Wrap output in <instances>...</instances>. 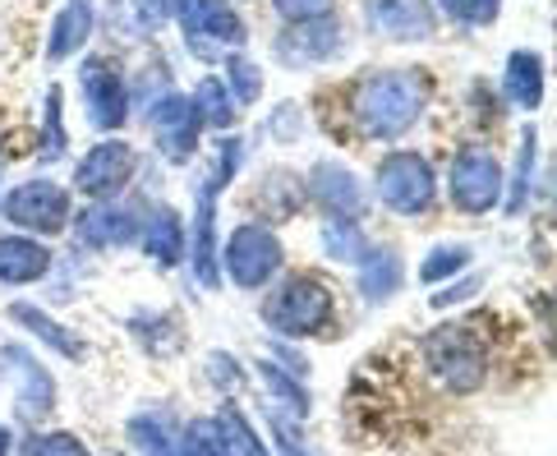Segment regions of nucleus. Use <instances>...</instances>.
Masks as SVG:
<instances>
[{"label": "nucleus", "instance_id": "1", "mask_svg": "<svg viewBox=\"0 0 557 456\" xmlns=\"http://www.w3.org/2000/svg\"><path fill=\"white\" fill-rule=\"evenodd\" d=\"M424 111V84L406 70L369 74L355 88V121L369 138H396L406 134Z\"/></svg>", "mask_w": 557, "mask_h": 456}, {"label": "nucleus", "instance_id": "2", "mask_svg": "<svg viewBox=\"0 0 557 456\" xmlns=\"http://www.w3.org/2000/svg\"><path fill=\"white\" fill-rule=\"evenodd\" d=\"M263 319L286 336H309L318 328H327L332 291L323 282H313V276H290V282L263 305Z\"/></svg>", "mask_w": 557, "mask_h": 456}, {"label": "nucleus", "instance_id": "3", "mask_svg": "<svg viewBox=\"0 0 557 456\" xmlns=\"http://www.w3.org/2000/svg\"><path fill=\"white\" fill-rule=\"evenodd\" d=\"M433 194H437V185H433V167L424 157H414V152L383 157V167H377V198H383L392 212H401V217L429 212Z\"/></svg>", "mask_w": 557, "mask_h": 456}, {"label": "nucleus", "instance_id": "4", "mask_svg": "<svg viewBox=\"0 0 557 456\" xmlns=\"http://www.w3.org/2000/svg\"><path fill=\"white\" fill-rule=\"evenodd\" d=\"M282 259H286L282 241H276L268 226H235L226 241V272H231V282L245 291L268 286L276 268H282Z\"/></svg>", "mask_w": 557, "mask_h": 456}, {"label": "nucleus", "instance_id": "5", "mask_svg": "<svg viewBox=\"0 0 557 456\" xmlns=\"http://www.w3.org/2000/svg\"><path fill=\"white\" fill-rule=\"evenodd\" d=\"M424 355H429V369L443 379L451 392H474L484 383V350L470 342L466 328H437L429 342H424Z\"/></svg>", "mask_w": 557, "mask_h": 456}, {"label": "nucleus", "instance_id": "6", "mask_svg": "<svg viewBox=\"0 0 557 456\" xmlns=\"http://www.w3.org/2000/svg\"><path fill=\"white\" fill-rule=\"evenodd\" d=\"M503 167L488 148H461L451 162V204L461 212H488L503 204Z\"/></svg>", "mask_w": 557, "mask_h": 456}, {"label": "nucleus", "instance_id": "7", "mask_svg": "<svg viewBox=\"0 0 557 456\" xmlns=\"http://www.w3.org/2000/svg\"><path fill=\"white\" fill-rule=\"evenodd\" d=\"M240 167V144H222V167H216L203 189H198V217H194V272L203 286H216V254H212V235H216V194H222L226 175Z\"/></svg>", "mask_w": 557, "mask_h": 456}, {"label": "nucleus", "instance_id": "8", "mask_svg": "<svg viewBox=\"0 0 557 456\" xmlns=\"http://www.w3.org/2000/svg\"><path fill=\"white\" fill-rule=\"evenodd\" d=\"M5 217L14 226H24V231L55 235V231H65V222H70V194L61 185H51V181H28V185L10 189Z\"/></svg>", "mask_w": 557, "mask_h": 456}, {"label": "nucleus", "instance_id": "9", "mask_svg": "<svg viewBox=\"0 0 557 456\" xmlns=\"http://www.w3.org/2000/svg\"><path fill=\"white\" fill-rule=\"evenodd\" d=\"M78 88H84V102H88V121L97 130H121L125 125V111H129V97H125V84L115 74L111 61H84L78 70Z\"/></svg>", "mask_w": 557, "mask_h": 456}, {"label": "nucleus", "instance_id": "10", "mask_svg": "<svg viewBox=\"0 0 557 456\" xmlns=\"http://www.w3.org/2000/svg\"><path fill=\"white\" fill-rule=\"evenodd\" d=\"M129 175H134V148L125 144V138H107V144H97L84 162H78L74 185L88 198H107V194L121 189Z\"/></svg>", "mask_w": 557, "mask_h": 456}, {"label": "nucleus", "instance_id": "11", "mask_svg": "<svg viewBox=\"0 0 557 456\" xmlns=\"http://www.w3.org/2000/svg\"><path fill=\"white\" fill-rule=\"evenodd\" d=\"M364 19L369 28L392 37V42H424L437 28V14L429 10V0H369Z\"/></svg>", "mask_w": 557, "mask_h": 456}, {"label": "nucleus", "instance_id": "12", "mask_svg": "<svg viewBox=\"0 0 557 456\" xmlns=\"http://www.w3.org/2000/svg\"><path fill=\"white\" fill-rule=\"evenodd\" d=\"M181 19H185L189 47L198 51H203V37H216V42H231V47L245 42V19L226 0H181Z\"/></svg>", "mask_w": 557, "mask_h": 456}, {"label": "nucleus", "instance_id": "13", "mask_svg": "<svg viewBox=\"0 0 557 456\" xmlns=\"http://www.w3.org/2000/svg\"><path fill=\"white\" fill-rule=\"evenodd\" d=\"M198 111H194V102H185V97H166L162 107H152V130H157V138H162V148H166V157L171 162H185V157L194 152V144H198Z\"/></svg>", "mask_w": 557, "mask_h": 456}, {"label": "nucleus", "instance_id": "14", "mask_svg": "<svg viewBox=\"0 0 557 456\" xmlns=\"http://www.w3.org/2000/svg\"><path fill=\"white\" fill-rule=\"evenodd\" d=\"M309 194H313L332 217H346V222H355V217H360V208H364L360 181H355L346 167H336V162H318V167H313Z\"/></svg>", "mask_w": 557, "mask_h": 456}, {"label": "nucleus", "instance_id": "15", "mask_svg": "<svg viewBox=\"0 0 557 456\" xmlns=\"http://www.w3.org/2000/svg\"><path fill=\"white\" fill-rule=\"evenodd\" d=\"M276 51H282V61H290V65L327 61V56L342 51V28L327 24V19H309V24H295L282 42H276Z\"/></svg>", "mask_w": 557, "mask_h": 456}, {"label": "nucleus", "instance_id": "16", "mask_svg": "<svg viewBox=\"0 0 557 456\" xmlns=\"http://www.w3.org/2000/svg\"><path fill=\"white\" fill-rule=\"evenodd\" d=\"M134 212L121 204H97L78 217V241L97 245V249H111V245H129L134 241Z\"/></svg>", "mask_w": 557, "mask_h": 456}, {"label": "nucleus", "instance_id": "17", "mask_svg": "<svg viewBox=\"0 0 557 456\" xmlns=\"http://www.w3.org/2000/svg\"><path fill=\"white\" fill-rule=\"evenodd\" d=\"M47 268H51V254L37 241H24V235H5L0 241V282L5 286H28L37 276H47Z\"/></svg>", "mask_w": 557, "mask_h": 456}, {"label": "nucleus", "instance_id": "18", "mask_svg": "<svg viewBox=\"0 0 557 456\" xmlns=\"http://www.w3.org/2000/svg\"><path fill=\"white\" fill-rule=\"evenodd\" d=\"M88 33H92V0H65V10L51 24L47 61H70L74 51H84Z\"/></svg>", "mask_w": 557, "mask_h": 456}, {"label": "nucleus", "instance_id": "19", "mask_svg": "<svg viewBox=\"0 0 557 456\" xmlns=\"http://www.w3.org/2000/svg\"><path fill=\"white\" fill-rule=\"evenodd\" d=\"M507 97L516 107L534 111L544 102V61L534 51H511L507 61Z\"/></svg>", "mask_w": 557, "mask_h": 456}, {"label": "nucleus", "instance_id": "20", "mask_svg": "<svg viewBox=\"0 0 557 456\" xmlns=\"http://www.w3.org/2000/svg\"><path fill=\"white\" fill-rule=\"evenodd\" d=\"M148 254L162 268L171 263H181V254H185V231H181V217H175L166 204L162 208H152L148 217Z\"/></svg>", "mask_w": 557, "mask_h": 456}, {"label": "nucleus", "instance_id": "21", "mask_svg": "<svg viewBox=\"0 0 557 456\" xmlns=\"http://www.w3.org/2000/svg\"><path fill=\"white\" fill-rule=\"evenodd\" d=\"M212 429H216V443H222V456H268V447L258 443V433H253V424L245 420L240 410H222L212 420Z\"/></svg>", "mask_w": 557, "mask_h": 456}, {"label": "nucleus", "instance_id": "22", "mask_svg": "<svg viewBox=\"0 0 557 456\" xmlns=\"http://www.w3.org/2000/svg\"><path fill=\"white\" fill-rule=\"evenodd\" d=\"M323 245H327L332 259H346V263H364L373 254L369 241H364V231L355 222H346V217H336V222L323 226Z\"/></svg>", "mask_w": 557, "mask_h": 456}, {"label": "nucleus", "instance_id": "23", "mask_svg": "<svg viewBox=\"0 0 557 456\" xmlns=\"http://www.w3.org/2000/svg\"><path fill=\"white\" fill-rule=\"evenodd\" d=\"M194 111H198V121H208L216 130H226L235 121V111H231V88L222 84V78H203V84L194 88Z\"/></svg>", "mask_w": 557, "mask_h": 456}, {"label": "nucleus", "instance_id": "24", "mask_svg": "<svg viewBox=\"0 0 557 456\" xmlns=\"http://www.w3.org/2000/svg\"><path fill=\"white\" fill-rule=\"evenodd\" d=\"M364 263L369 268L360 272V291L369 295V300H387V295H396V286H401V263H396V254H369Z\"/></svg>", "mask_w": 557, "mask_h": 456}, {"label": "nucleus", "instance_id": "25", "mask_svg": "<svg viewBox=\"0 0 557 456\" xmlns=\"http://www.w3.org/2000/svg\"><path fill=\"white\" fill-rule=\"evenodd\" d=\"M10 313H14V319H18V323H24V328H33V332H37V336H42V342H47V346H55V350H61V355H70V360H78V355H84V346H78V342H74V336H70L65 328H61V323H51V319H47V313H37L33 305H14Z\"/></svg>", "mask_w": 557, "mask_h": 456}, {"label": "nucleus", "instance_id": "26", "mask_svg": "<svg viewBox=\"0 0 557 456\" xmlns=\"http://www.w3.org/2000/svg\"><path fill=\"white\" fill-rule=\"evenodd\" d=\"M5 360H14V365H18V373H24V396H18V402H24V415L47 410V406H51V379H47V373L37 369L24 350H14V346L5 350Z\"/></svg>", "mask_w": 557, "mask_h": 456}, {"label": "nucleus", "instance_id": "27", "mask_svg": "<svg viewBox=\"0 0 557 456\" xmlns=\"http://www.w3.org/2000/svg\"><path fill=\"white\" fill-rule=\"evenodd\" d=\"M530 171H534V130H525V138H521V157H516V181H511V194H507V212H521L525 208Z\"/></svg>", "mask_w": 557, "mask_h": 456}, {"label": "nucleus", "instance_id": "28", "mask_svg": "<svg viewBox=\"0 0 557 456\" xmlns=\"http://www.w3.org/2000/svg\"><path fill=\"white\" fill-rule=\"evenodd\" d=\"M466 263H470V249L466 245H443V249L429 254V263L420 268V276H424V282H443L447 272H461Z\"/></svg>", "mask_w": 557, "mask_h": 456}, {"label": "nucleus", "instance_id": "29", "mask_svg": "<svg viewBox=\"0 0 557 456\" xmlns=\"http://www.w3.org/2000/svg\"><path fill=\"white\" fill-rule=\"evenodd\" d=\"M226 84L235 88V97H240V102H258V93H263V78H258V70L245 61V56H231L226 61Z\"/></svg>", "mask_w": 557, "mask_h": 456}, {"label": "nucleus", "instance_id": "30", "mask_svg": "<svg viewBox=\"0 0 557 456\" xmlns=\"http://www.w3.org/2000/svg\"><path fill=\"white\" fill-rule=\"evenodd\" d=\"M443 10L451 19H461V24H493L497 10H503V0H443Z\"/></svg>", "mask_w": 557, "mask_h": 456}, {"label": "nucleus", "instance_id": "31", "mask_svg": "<svg viewBox=\"0 0 557 456\" xmlns=\"http://www.w3.org/2000/svg\"><path fill=\"white\" fill-rule=\"evenodd\" d=\"M65 152V130H61V88L47 93V138H42V157H61Z\"/></svg>", "mask_w": 557, "mask_h": 456}, {"label": "nucleus", "instance_id": "32", "mask_svg": "<svg viewBox=\"0 0 557 456\" xmlns=\"http://www.w3.org/2000/svg\"><path fill=\"white\" fill-rule=\"evenodd\" d=\"M24 456H88L70 433H37V439L24 443Z\"/></svg>", "mask_w": 557, "mask_h": 456}, {"label": "nucleus", "instance_id": "33", "mask_svg": "<svg viewBox=\"0 0 557 456\" xmlns=\"http://www.w3.org/2000/svg\"><path fill=\"white\" fill-rule=\"evenodd\" d=\"M336 0H272V10L290 19V24H309V19H327Z\"/></svg>", "mask_w": 557, "mask_h": 456}, {"label": "nucleus", "instance_id": "34", "mask_svg": "<svg viewBox=\"0 0 557 456\" xmlns=\"http://www.w3.org/2000/svg\"><path fill=\"white\" fill-rule=\"evenodd\" d=\"M129 10L138 14V33H152V28H162V24H166L171 0H129Z\"/></svg>", "mask_w": 557, "mask_h": 456}, {"label": "nucleus", "instance_id": "35", "mask_svg": "<svg viewBox=\"0 0 557 456\" xmlns=\"http://www.w3.org/2000/svg\"><path fill=\"white\" fill-rule=\"evenodd\" d=\"M263 383H268L276 396H286L290 410H300V415L309 410V396H305V387H295L290 379H282V369H272V365H268V369H263Z\"/></svg>", "mask_w": 557, "mask_h": 456}, {"label": "nucleus", "instance_id": "36", "mask_svg": "<svg viewBox=\"0 0 557 456\" xmlns=\"http://www.w3.org/2000/svg\"><path fill=\"white\" fill-rule=\"evenodd\" d=\"M272 429H276V443H282V456H313V452H309L300 439H295V429H290V424L276 420Z\"/></svg>", "mask_w": 557, "mask_h": 456}, {"label": "nucleus", "instance_id": "37", "mask_svg": "<svg viewBox=\"0 0 557 456\" xmlns=\"http://www.w3.org/2000/svg\"><path fill=\"white\" fill-rule=\"evenodd\" d=\"M470 291H474V282H466V286H451V291H443V295H433V305H451V300H466Z\"/></svg>", "mask_w": 557, "mask_h": 456}, {"label": "nucleus", "instance_id": "38", "mask_svg": "<svg viewBox=\"0 0 557 456\" xmlns=\"http://www.w3.org/2000/svg\"><path fill=\"white\" fill-rule=\"evenodd\" d=\"M5 452H10V433H5V429H0V456H5Z\"/></svg>", "mask_w": 557, "mask_h": 456}, {"label": "nucleus", "instance_id": "39", "mask_svg": "<svg viewBox=\"0 0 557 456\" xmlns=\"http://www.w3.org/2000/svg\"><path fill=\"white\" fill-rule=\"evenodd\" d=\"M0 167H5V148H0Z\"/></svg>", "mask_w": 557, "mask_h": 456}]
</instances>
